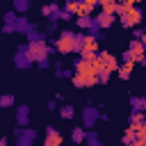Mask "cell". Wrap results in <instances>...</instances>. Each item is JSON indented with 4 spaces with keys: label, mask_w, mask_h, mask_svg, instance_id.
I'll list each match as a JSON object with an SVG mask.
<instances>
[{
    "label": "cell",
    "mask_w": 146,
    "mask_h": 146,
    "mask_svg": "<svg viewBox=\"0 0 146 146\" xmlns=\"http://www.w3.org/2000/svg\"><path fill=\"white\" fill-rule=\"evenodd\" d=\"M82 36L84 34H78V32H71V30H64L57 41H55V50L59 55H71V52H80L82 48Z\"/></svg>",
    "instance_id": "1"
},
{
    "label": "cell",
    "mask_w": 146,
    "mask_h": 146,
    "mask_svg": "<svg viewBox=\"0 0 146 146\" xmlns=\"http://www.w3.org/2000/svg\"><path fill=\"white\" fill-rule=\"evenodd\" d=\"M116 16L121 21V25L128 30V27H137L141 21H144V11L137 7V5H128V2H119V9H116Z\"/></svg>",
    "instance_id": "2"
},
{
    "label": "cell",
    "mask_w": 146,
    "mask_h": 146,
    "mask_svg": "<svg viewBox=\"0 0 146 146\" xmlns=\"http://www.w3.org/2000/svg\"><path fill=\"white\" fill-rule=\"evenodd\" d=\"M27 52H30V57H32L41 68H46V66H48L50 48L46 46V41H43V39H34V41H30V43H27Z\"/></svg>",
    "instance_id": "3"
},
{
    "label": "cell",
    "mask_w": 146,
    "mask_h": 146,
    "mask_svg": "<svg viewBox=\"0 0 146 146\" xmlns=\"http://www.w3.org/2000/svg\"><path fill=\"white\" fill-rule=\"evenodd\" d=\"M80 55H82V57H87V59H96V55H98V36H96V32H91V30H89V34H84V36H82Z\"/></svg>",
    "instance_id": "4"
},
{
    "label": "cell",
    "mask_w": 146,
    "mask_h": 146,
    "mask_svg": "<svg viewBox=\"0 0 146 146\" xmlns=\"http://www.w3.org/2000/svg\"><path fill=\"white\" fill-rule=\"evenodd\" d=\"M125 55H130L137 64H144V66H146V46H144V41H141L139 36H137V39H132V41L128 43Z\"/></svg>",
    "instance_id": "5"
},
{
    "label": "cell",
    "mask_w": 146,
    "mask_h": 146,
    "mask_svg": "<svg viewBox=\"0 0 146 146\" xmlns=\"http://www.w3.org/2000/svg\"><path fill=\"white\" fill-rule=\"evenodd\" d=\"M94 64H96L98 71H100V68H107V71H112V73L119 71V59H116L114 55H110V52H98L96 59H94Z\"/></svg>",
    "instance_id": "6"
},
{
    "label": "cell",
    "mask_w": 146,
    "mask_h": 146,
    "mask_svg": "<svg viewBox=\"0 0 146 146\" xmlns=\"http://www.w3.org/2000/svg\"><path fill=\"white\" fill-rule=\"evenodd\" d=\"M73 87H94L98 84V73H73Z\"/></svg>",
    "instance_id": "7"
},
{
    "label": "cell",
    "mask_w": 146,
    "mask_h": 146,
    "mask_svg": "<svg viewBox=\"0 0 146 146\" xmlns=\"http://www.w3.org/2000/svg\"><path fill=\"white\" fill-rule=\"evenodd\" d=\"M135 64H137V62H135L130 55H125V52H123V62L119 64V71H116V73H119V78H121V80H128V78H130V73H132V68H135Z\"/></svg>",
    "instance_id": "8"
},
{
    "label": "cell",
    "mask_w": 146,
    "mask_h": 146,
    "mask_svg": "<svg viewBox=\"0 0 146 146\" xmlns=\"http://www.w3.org/2000/svg\"><path fill=\"white\" fill-rule=\"evenodd\" d=\"M114 21H116V14H110V11H103V9H100V14L96 16V25H98L100 30L112 27V25H114Z\"/></svg>",
    "instance_id": "9"
},
{
    "label": "cell",
    "mask_w": 146,
    "mask_h": 146,
    "mask_svg": "<svg viewBox=\"0 0 146 146\" xmlns=\"http://www.w3.org/2000/svg\"><path fill=\"white\" fill-rule=\"evenodd\" d=\"M14 62H16V66H21V68H27L34 59L30 57V52H27V48H18V52H16V57H14Z\"/></svg>",
    "instance_id": "10"
},
{
    "label": "cell",
    "mask_w": 146,
    "mask_h": 146,
    "mask_svg": "<svg viewBox=\"0 0 146 146\" xmlns=\"http://www.w3.org/2000/svg\"><path fill=\"white\" fill-rule=\"evenodd\" d=\"M62 141H64V137H62L59 130H55V128L46 130V146H59Z\"/></svg>",
    "instance_id": "11"
},
{
    "label": "cell",
    "mask_w": 146,
    "mask_h": 146,
    "mask_svg": "<svg viewBox=\"0 0 146 146\" xmlns=\"http://www.w3.org/2000/svg\"><path fill=\"white\" fill-rule=\"evenodd\" d=\"M41 14L46 16V18H50V23H55L57 18H59V7L55 5V2H48V5H43V9H41Z\"/></svg>",
    "instance_id": "12"
},
{
    "label": "cell",
    "mask_w": 146,
    "mask_h": 146,
    "mask_svg": "<svg viewBox=\"0 0 146 146\" xmlns=\"http://www.w3.org/2000/svg\"><path fill=\"white\" fill-rule=\"evenodd\" d=\"M75 23H78V27H82V30L96 27V18H94V16H75Z\"/></svg>",
    "instance_id": "13"
},
{
    "label": "cell",
    "mask_w": 146,
    "mask_h": 146,
    "mask_svg": "<svg viewBox=\"0 0 146 146\" xmlns=\"http://www.w3.org/2000/svg\"><path fill=\"white\" fill-rule=\"evenodd\" d=\"M121 141H123V144H135V141H137V125H132V123H130V128L123 132Z\"/></svg>",
    "instance_id": "14"
},
{
    "label": "cell",
    "mask_w": 146,
    "mask_h": 146,
    "mask_svg": "<svg viewBox=\"0 0 146 146\" xmlns=\"http://www.w3.org/2000/svg\"><path fill=\"white\" fill-rule=\"evenodd\" d=\"M96 119H98V112H96L94 107H87V110H84V128H91V125L96 123Z\"/></svg>",
    "instance_id": "15"
},
{
    "label": "cell",
    "mask_w": 146,
    "mask_h": 146,
    "mask_svg": "<svg viewBox=\"0 0 146 146\" xmlns=\"http://www.w3.org/2000/svg\"><path fill=\"white\" fill-rule=\"evenodd\" d=\"M100 9H103V11H110V14H116L119 0H100Z\"/></svg>",
    "instance_id": "16"
},
{
    "label": "cell",
    "mask_w": 146,
    "mask_h": 146,
    "mask_svg": "<svg viewBox=\"0 0 146 146\" xmlns=\"http://www.w3.org/2000/svg\"><path fill=\"white\" fill-rule=\"evenodd\" d=\"M135 125V123H132ZM137 146H146V123H139L137 125Z\"/></svg>",
    "instance_id": "17"
},
{
    "label": "cell",
    "mask_w": 146,
    "mask_h": 146,
    "mask_svg": "<svg viewBox=\"0 0 146 146\" xmlns=\"http://www.w3.org/2000/svg\"><path fill=\"white\" fill-rule=\"evenodd\" d=\"M130 123H135V125L146 123V112H144V110H135V112H132V116H130Z\"/></svg>",
    "instance_id": "18"
},
{
    "label": "cell",
    "mask_w": 146,
    "mask_h": 146,
    "mask_svg": "<svg viewBox=\"0 0 146 146\" xmlns=\"http://www.w3.org/2000/svg\"><path fill=\"white\" fill-rule=\"evenodd\" d=\"M16 121H18V125H27V107H18Z\"/></svg>",
    "instance_id": "19"
},
{
    "label": "cell",
    "mask_w": 146,
    "mask_h": 146,
    "mask_svg": "<svg viewBox=\"0 0 146 146\" xmlns=\"http://www.w3.org/2000/svg\"><path fill=\"white\" fill-rule=\"evenodd\" d=\"M71 139L80 144V141H84V139H87V135L82 132V128H73V132H71Z\"/></svg>",
    "instance_id": "20"
},
{
    "label": "cell",
    "mask_w": 146,
    "mask_h": 146,
    "mask_svg": "<svg viewBox=\"0 0 146 146\" xmlns=\"http://www.w3.org/2000/svg\"><path fill=\"white\" fill-rule=\"evenodd\" d=\"M130 105H132V110H146V98H132Z\"/></svg>",
    "instance_id": "21"
},
{
    "label": "cell",
    "mask_w": 146,
    "mask_h": 146,
    "mask_svg": "<svg viewBox=\"0 0 146 146\" xmlns=\"http://www.w3.org/2000/svg\"><path fill=\"white\" fill-rule=\"evenodd\" d=\"M27 7H30L27 0H14V9L16 11H27Z\"/></svg>",
    "instance_id": "22"
},
{
    "label": "cell",
    "mask_w": 146,
    "mask_h": 146,
    "mask_svg": "<svg viewBox=\"0 0 146 146\" xmlns=\"http://www.w3.org/2000/svg\"><path fill=\"white\" fill-rule=\"evenodd\" d=\"M110 73H112V71H107V68H100V71H98V82H100V84H105V82L110 80Z\"/></svg>",
    "instance_id": "23"
},
{
    "label": "cell",
    "mask_w": 146,
    "mask_h": 146,
    "mask_svg": "<svg viewBox=\"0 0 146 146\" xmlns=\"http://www.w3.org/2000/svg\"><path fill=\"white\" fill-rule=\"evenodd\" d=\"M73 114H75V112H73L71 105H64V107H62V119H73Z\"/></svg>",
    "instance_id": "24"
},
{
    "label": "cell",
    "mask_w": 146,
    "mask_h": 146,
    "mask_svg": "<svg viewBox=\"0 0 146 146\" xmlns=\"http://www.w3.org/2000/svg\"><path fill=\"white\" fill-rule=\"evenodd\" d=\"M0 105H2V107H11V105H14V96H9V94L2 96V98H0Z\"/></svg>",
    "instance_id": "25"
},
{
    "label": "cell",
    "mask_w": 146,
    "mask_h": 146,
    "mask_svg": "<svg viewBox=\"0 0 146 146\" xmlns=\"http://www.w3.org/2000/svg\"><path fill=\"white\" fill-rule=\"evenodd\" d=\"M32 137H34V132H32V130H27L23 137H18V144H30V141H32Z\"/></svg>",
    "instance_id": "26"
},
{
    "label": "cell",
    "mask_w": 146,
    "mask_h": 146,
    "mask_svg": "<svg viewBox=\"0 0 146 146\" xmlns=\"http://www.w3.org/2000/svg\"><path fill=\"white\" fill-rule=\"evenodd\" d=\"M87 141H89V144H98V137H96V135H91V132H89V135H87Z\"/></svg>",
    "instance_id": "27"
},
{
    "label": "cell",
    "mask_w": 146,
    "mask_h": 146,
    "mask_svg": "<svg viewBox=\"0 0 146 146\" xmlns=\"http://www.w3.org/2000/svg\"><path fill=\"white\" fill-rule=\"evenodd\" d=\"M119 2H128V5H137L139 0H119Z\"/></svg>",
    "instance_id": "28"
},
{
    "label": "cell",
    "mask_w": 146,
    "mask_h": 146,
    "mask_svg": "<svg viewBox=\"0 0 146 146\" xmlns=\"http://www.w3.org/2000/svg\"><path fill=\"white\" fill-rule=\"evenodd\" d=\"M84 2H89V5H94V7H96V5H100V0H84Z\"/></svg>",
    "instance_id": "29"
},
{
    "label": "cell",
    "mask_w": 146,
    "mask_h": 146,
    "mask_svg": "<svg viewBox=\"0 0 146 146\" xmlns=\"http://www.w3.org/2000/svg\"><path fill=\"white\" fill-rule=\"evenodd\" d=\"M139 39H141V41H144V46H146V32H144V34H141Z\"/></svg>",
    "instance_id": "30"
},
{
    "label": "cell",
    "mask_w": 146,
    "mask_h": 146,
    "mask_svg": "<svg viewBox=\"0 0 146 146\" xmlns=\"http://www.w3.org/2000/svg\"><path fill=\"white\" fill-rule=\"evenodd\" d=\"M144 32H146V30H144Z\"/></svg>",
    "instance_id": "31"
}]
</instances>
